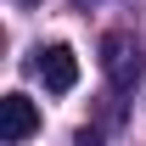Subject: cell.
<instances>
[{"label":"cell","instance_id":"obj_1","mask_svg":"<svg viewBox=\"0 0 146 146\" xmlns=\"http://www.w3.org/2000/svg\"><path fill=\"white\" fill-rule=\"evenodd\" d=\"M34 129H39V107H34L23 90H11L6 101H0V141L17 146V141H28Z\"/></svg>","mask_w":146,"mask_h":146},{"label":"cell","instance_id":"obj_2","mask_svg":"<svg viewBox=\"0 0 146 146\" xmlns=\"http://www.w3.org/2000/svg\"><path fill=\"white\" fill-rule=\"evenodd\" d=\"M34 68H39V79H45V90H56V96H68L73 84H79V56H73V45H45Z\"/></svg>","mask_w":146,"mask_h":146},{"label":"cell","instance_id":"obj_3","mask_svg":"<svg viewBox=\"0 0 146 146\" xmlns=\"http://www.w3.org/2000/svg\"><path fill=\"white\" fill-rule=\"evenodd\" d=\"M101 68H107V79L112 84H118V90H129V84H135V79H141V56L129 51V39L124 34H107V45H101Z\"/></svg>","mask_w":146,"mask_h":146},{"label":"cell","instance_id":"obj_4","mask_svg":"<svg viewBox=\"0 0 146 146\" xmlns=\"http://www.w3.org/2000/svg\"><path fill=\"white\" fill-rule=\"evenodd\" d=\"M79 6H84V0H79Z\"/></svg>","mask_w":146,"mask_h":146}]
</instances>
